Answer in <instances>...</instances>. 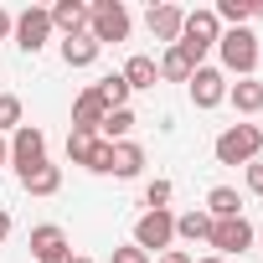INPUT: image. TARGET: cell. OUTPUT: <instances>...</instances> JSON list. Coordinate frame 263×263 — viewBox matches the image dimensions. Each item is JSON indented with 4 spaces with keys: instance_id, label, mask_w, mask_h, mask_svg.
<instances>
[{
    "instance_id": "1",
    "label": "cell",
    "mask_w": 263,
    "mask_h": 263,
    "mask_svg": "<svg viewBox=\"0 0 263 263\" xmlns=\"http://www.w3.org/2000/svg\"><path fill=\"white\" fill-rule=\"evenodd\" d=\"M217 57H222V72H237V78H253L258 72V36L248 26H232L217 36Z\"/></svg>"
},
{
    "instance_id": "2",
    "label": "cell",
    "mask_w": 263,
    "mask_h": 263,
    "mask_svg": "<svg viewBox=\"0 0 263 263\" xmlns=\"http://www.w3.org/2000/svg\"><path fill=\"white\" fill-rule=\"evenodd\" d=\"M212 150H217V165H253L258 150H263V129L258 124H232V129L217 135Z\"/></svg>"
},
{
    "instance_id": "3",
    "label": "cell",
    "mask_w": 263,
    "mask_h": 263,
    "mask_svg": "<svg viewBox=\"0 0 263 263\" xmlns=\"http://www.w3.org/2000/svg\"><path fill=\"white\" fill-rule=\"evenodd\" d=\"M217 36H222V21L212 16V11H186V26H181V52L196 62V67H206V52L217 47Z\"/></svg>"
},
{
    "instance_id": "4",
    "label": "cell",
    "mask_w": 263,
    "mask_h": 263,
    "mask_svg": "<svg viewBox=\"0 0 263 263\" xmlns=\"http://www.w3.org/2000/svg\"><path fill=\"white\" fill-rule=\"evenodd\" d=\"M88 36L98 47L129 42V11H124V0H93V6H88Z\"/></svg>"
},
{
    "instance_id": "5",
    "label": "cell",
    "mask_w": 263,
    "mask_h": 263,
    "mask_svg": "<svg viewBox=\"0 0 263 263\" xmlns=\"http://www.w3.org/2000/svg\"><path fill=\"white\" fill-rule=\"evenodd\" d=\"M67 160H72V165H88L93 176H108L114 145H108V140H98L93 129H72V135H67Z\"/></svg>"
},
{
    "instance_id": "6",
    "label": "cell",
    "mask_w": 263,
    "mask_h": 263,
    "mask_svg": "<svg viewBox=\"0 0 263 263\" xmlns=\"http://www.w3.org/2000/svg\"><path fill=\"white\" fill-rule=\"evenodd\" d=\"M11 165H16V176L26 181L36 165H47V135L36 124H21L16 135H11Z\"/></svg>"
},
{
    "instance_id": "7",
    "label": "cell",
    "mask_w": 263,
    "mask_h": 263,
    "mask_svg": "<svg viewBox=\"0 0 263 263\" xmlns=\"http://www.w3.org/2000/svg\"><path fill=\"white\" fill-rule=\"evenodd\" d=\"M11 36H16V47H21V52H31V57H36V52L52 42V16H47V6H26V11L16 16V31H11Z\"/></svg>"
},
{
    "instance_id": "8",
    "label": "cell",
    "mask_w": 263,
    "mask_h": 263,
    "mask_svg": "<svg viewBox=\"0 0 263 263\" xmlns=\"http://www.w3.org/2000/svg\"><path fill=\"white\" fill-rule=\"evenodd\" d=\"M171 237H176V217H171V206H165V212H145V217L135 222V248H140V253H165Z\"/></svg>"
},
{
    "instance_id": "9",
    "label": "cell",
    "mask_w": 263,
    "mask_h": 263,
    "mask_svg": "<svg viewBox=\"0 0 263 263\" xmlns=\"http://www.w3.org/2000/svg\"><path fill=\"white\" fill-rule=\"evenodd\" d=\"M206 242L217 248V258H232V253L253 248V222L248 217H222V222H212V237Z\"/></svg>"
},
{
    "instance_id": "10",
    "label": "cell",
    "mask_w": 263,
    "mask_h": 263,
    "mask_svg": "<svg viewBox=\"0 0 263 263\" xmlns=\"http://www.w3.org/2000/svg\"><path fill=\"white\" fill-rule=\"evenodd\" d=\"M186 88H191V103H196V108H217V103H227V72H222V67H196Z\"/></svg>"
},
{
    "instance_id": "11",
    "label": "cell",
    "mask_w": 263,
    "mask_h": 263,
    "mask_svg": "<svg viewBox=\"0 0 263 263\" xmlns=\"http://www.w3.org/2000/svg\"><path fill=\"white\" fill-rule=\"evenodd\" d=\"M31 253H36V263H72L67 232H62L57 222H42V227H31Z\"/></svg>"
},
{
    "instance_id": "12",
    "label": "cell",
    "mask_w": 263,
    "mask_h": 263,
    "mask_svg": "<svg viewBox=\"0 0 263 263\" xmlns=\"http://www.w3.org/2000/svg\"><path fill=\"white\" fill-rule=\"evenodd\" d=\"M145 21H150V36H155V42L176 47V42H181V26H186V11L165 0V6H150V16H145Z\"/></svg>"
},
{
    "instance_id": "13",
    "label": "cell",
    "mask_w": 263,
    "mask_h": 263,
    "mask_svg": "<svg viewBox=\"0 0 263 263\" xmlns=\"http://www.w3.org/2000/svg\"><path fill=\"white\" fill-rule=\"evenodd\" d=\"M47 16H52V31H62V42L88 31V6H83V0H57Z\"/></svg>"
},
{
    "instance_id": "14",
    "label": "cell",
    "mask_w": 263,
    "mask_h": 263,
    "mask_svg": "<svg viewBox=\"0 0 263 263\" xmlns=\"http://www.w3.org/2000/svg\"><path fill=\"white\" fill-rule=\"evenodd\" d=\"M108 119V103L93 93V88H83L78 93V103H72V129H93V135H98V124Z\"/></svg>"
},
{
    "instance_id": "15",
    "label": "cell",
    "mask_w": 263,
    "mask_h": 263,
    "mask_svg": "<svg viewBox=\"0 0 263 263\" xmlns=\"http://www.w3.org/2000/svg\"><path fill=\"white\" fill-rule=\"evenodd\" d=\"M140 171H145V150H140L135 140H119V145H114V160H108V176L129 181V176H140Z\"/></svg>"
},
{
    "instance_id": "16",
    "label": "cell",
    "mask_w": 263,
    "mask_h": 263,
    "mask_svg": "<svg viewBox=\"0 0 263 263\" xmlns=\"http://www.w3.org/2000/svg\"><path fill=\"white\" fill-rule=\"evenodd\" d=\"M227 98H232L237 114H258L263 108V83L258 78H237V83H227Z\"/></svg>"
},
{
    "instance_id": "17",
    "label": "cell",
    "mask_w": 263,
    "mask_h": 263,
    "mask_svg": "<svg viewBox=\"0 0 263 263\" xmlns=\"http://www.w3.org/2000/svg\"><path fill=\"white\" fill-rule=\"evenodd\" d=\"M124 83H129V93L135 88H155V78H160V67H155V57H145V52H135L124 62V72H119Z\"/></svg>"
},
{
    "instance_id": "18",
    "label": "cell",
    "mask_w": 263,
    "mask_h": 263,
    "mask_svg": "<svg viewBox=\"0 0 263 263\" xmlns=\"http://www.w3.org/2000/svg\"><path fill=\"white\" fill-rule=\"evenodd\" d=\"M98 52H103V47H98V42H93L88 31H83V36H67V42H62V62H67V67H93V62H98Z\"/></svg>"
},
{
    "instance_id": "19",
    "label": "cell",
    "mask_w": 263,
    "mask_h": 263,
    "mask_svg": "<svg viewBox=\"0 0 263 263\" xmlns=\"http://www.w3.org/2000/svg\"><path fill=\"white\" fill-rule=\"evenodd\" d=\"M206 217H212V222H222V217H242V196H237L232 186H212V191H206Z\"/></svg>"
},
{
    "instance_id": "20",
    "label": "cell",
    "mask_w": 263,
    "mask_h": 263,
    "mask_svg": "<svg viewBox=\"0 0 263 263\" xmlns=\"http://www.w3.org/2000/svg\"><path fill=\"white\" fill-rule=\"evenodd\" d=\"M21 186H26L31 196H57V191H62V165H52V160H47V165H36Z\"/></svg>"
},
{
    "instance_id": "21",
    "label": "cell",
    "mask_w": 263,
    "mask_h": 263,
    "mask_svg": "<svg viewBox=\"0 0 263 263\" xmlns=\"http://www.w3.org/2000/svg\"><path fill=\"white\" fill-rule=\"evenodd\" d=\"M129 129H135V108H108V119L98 124V140L119 145V140H129Z\"/></svg>"
},
{
    "instance_id": "22",
    "label": "cell",
    "mask_w": 263,
    "mask_h": 263,
    "mask_svg": "<svg viewBox=\"0 0 263 263\" xmlns=\"http://www.w3.org/2000/svg\"><path fill=\"white\" fill-rule=\"evenodd\" d=\"M155 67H160V78H171V83H191V72H196V62H191L181 47H165V57H160Z\"/></svg>"
},
{
    "instance_id": "23",
    "label": "cell",
    "mask_w": 263,
    "mask_h": 263,
    "mask_svg": "<svg viewBox=\"0 0 263 263\" xmlns=\"http://www.w3.org/2000/svg\"><path fill=\"white\" fill-rule=\"evenodd\" d=\"M176 237H186V242H206V237H212V217H206V206L176 217Z\"/></svg>"
},
{
    "instance_id": "24",
    "label": "cell",
    "mask_w": 263,
    "mask_h": 263,
    "mask_svg": "<svg viewBox=\"0 0 263 263\" xmlns=\"http://www.w3.org/2000/svg\"><path fill=\"white\" fill-rule=\"evenodd\" d=\"M93 93H98V98H103L108 108H129V83H124L119 72H108V78H98V83H93Z\"/></svg>"
},
{
    "instance_id": "25",
    "label": "cell",
    "mask_w": 263,
    "mask_h": 263,
    "mask_svg": "<svg viewBox=\"0 0 263 263\" xmlns=\"http://www.w3.org/2000/svg\"><path fill=\"white\" fill-rule=\"evenodd\" d=\"M16 129H21V98L0 93V135H16Z\"/></svg>"
},
{
    "instance_id": "26",
    "label": "cell",
    "mask_w": 263,
    "mask_h": 263,
    "mask_svg": "<svg viewBox=\"0 0 263 263\" xmlns=\"http://www.w3.org/2000/svg\"><path fill=\"white\" fill-rule=\"evenodd\" d=\"M217 21H227V26H248L253 16H248V0H217V11H212Z\"/></svg>"
},
{
    "instance_id": "27",
    "label": "cell",
    "mask_w": 263,
    "mask_h": 263,
    "mask_svg": "<svg viewBox=\"0 0 263 263\" xmlns=\"http://www.w3.org/2000/svg\"><path fill=\"white\" fill-rule=\"evenodd\" d=\"M171 191H176L171 181H150V186H145V206H150V212H165V201H171Z\"/></svg>"
},
{
    "instance_id": "28",
    "label": "cell",
    "mask_w": 263,
    "mask_h": 263,
    "mask_svg": "<svg viewBox=\"0 0 263 263\" xmlns=\"http://www.w3.org/2000/svg\"><path fill=\"white\" fill-rule=\"evenodd\" d=\"M108 263H150V253H140L135 242H129V248H114V258Z\"/></svg>"
},
{
    "instance_id": "29",
    "label": "cell",
    "mask_w": 263,
    "mask_h": 263,
    "mask_svg": "<svg viewBox=\"0 0 263 263\" xmlns=\"http://www.w3.org/2000/svg\"><path fill=\"white\" fill-rule=\"evenodd\" d=\"M248 191L263 196V165H248Z\"/></svg>"
},
{
    "instance_id": "30",
    "label": "cell",
    "mask_w": 263,
    "mask_h": 263,
    "mask_svg": "<svg viewBox=\"0 0 263 263\" xmlns=\"http://www.w3.org/2000/svg\"><path fill=\"white\" fill-rule=\"evenodd\" d=\"M160 263H196V258H191V253H181V248H165V253H160Z\"/></svg>"
},
{
    "instance_id": "31",
    "label": "cell",
    "mask_w": 263,
    "mask_h": 263,
    "mask_svg": "<svg viewBox=\"0 0 263 263\" xmlns=\"http://www.w3.org/2000/svg\"><path fill=\"white\" fill-rule=\"evenodd\" d=\"M11 31H16V16H11V11H0V42H6Z\"/></svg>"
},
{
    "instance_id": "32",
    "label": "cell",
    "mask_w": 263,
    "mask_h": 263,
    "mask_svg": "<svg viewBox=\"0 0 263 263\" xmlns=\"http://www.w3.org/2000/svg\"><path fill=\"white\" fill-rule=\"evenodd\" d=\"M6 237H11V212L0 206V248H6Z\"/></svg>"
},
{
    "instance_id": "33",
    "label": "cell",
    "mask_w": 263,
    "mask_h": 263,
    "mask_svg": "<svg viewBox=\"0 0 263 263\" xmlns=\"http://www.w3.org/2000/svg\"><path fill=\"white\" fill-rule=\"evenodd\" d=\"M0 165H11V140L0 135Z\"/></svg>"
},
{
    "instance_id": "34",
    "label": "cell",
    "mask_w": 263,
    "mask_h": 263,
    "mask_svg": "<svg viewBox=\"0 0 263 263\" xmlns=\"http://www.w3.org/2000/svg\"><path fill=\"white\" fill-rule=\"evenodd\" d=\"M196 263H227V258H217V253H212V258H196Z\"/></svg>"
},
{
    "instance_id": "35",
    "label": "cell",
    "mask_w": 263,
    "mask_h": 263,
    "mask_svg": "<svg viewBox=\"0 0 263 263\" xmlns=\"http://www.w3.org/2000/svg\"><path fill=\"white\" fill-rule=\"evenodd\" d=\"M72 263H93V258H72Z\"/></svg>"
}]
</instances>
